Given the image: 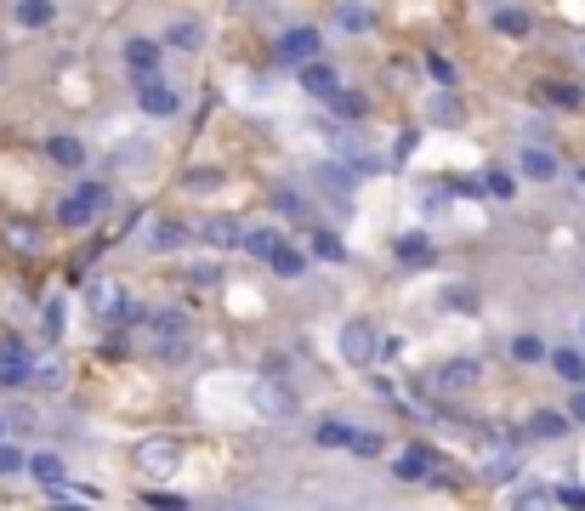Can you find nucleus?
Returning a JSON list of instances; mask_svg holds the SVG:
<instances>
[{
	"label": "nucleus",
	"instance_id": "16",
	"mask_svg": "<svg viewBox=\"0 0 585 511\" xmlns=\"http://www.w3.org/2000/svg\"><path fill=\"white\" fill-rule=\"evenodd\" d=\"M177 460H182V449L171 438H154V443H142V472H154V477H171L177 472Z\"/></svg>",
	"mask_w": 585,
	"mask_h": 511
},
{
	"label": "nucleus",
	"instance_id": "31",
	"mask_svg": "<svg viewBox=\"0 0 585 511\" xmlns=\"http://www.w3.org/2000/svg\"><path fill=\"white\" fill-rule=\"evenodd\" d=\"M267 267H273L279 279H302V273H307V256H302L296 245H279L273 256H267Z\"/></svg>",
	"mask_w": 585,
	"mask_h": 511
},
{
	"label": "nucleus",
	"instance_id": "23",
	"mask_svg": "<svg viewBox=\"0 0 585 511\" xmlns=\"http://www.w3.org/2000/svg\"><path fill=\"white\" fill-rule=\"evenodd\" d=\"M148 159H154V142H120V148H114V154H108V165H114V171H148Z\"/></svg>",
	"mask_w": 585,
	"mask_h": 511
},
{
	"label": "nucleus",
	"instance_id": "12",
	"mask_svg": "<svg viewBox=\"0 0 585 511\" xmlns=\"http://www.w3.org/2000/svg\"><path fill=\"white\" fill-rule=\"evenodd\" d=\"M256 409H262V415H279V421H290V415H296V392L284 387V381H256Z\"/></svg>",
	"mask_w": 585,
	"mask_h": 511
},
{
	"label": "nucleus",
	"instance_id": "22",
	"mask_svg": "<svg viewBox=\"0 0 585 511\" xmlns=\"http://www.w3.org/2000/svg\"><path fill=\"white\" fill-rule=\"evenodd\" d=\"M188 239H194V233H188V222H154V228H148V250H160V256L182 250Z\"/></svg>",
	"mask_w": 585,
	"mask_h": 511
},
{
	"label": "nucleus",
	"instance_id": "50",
	"mask_svg": "<svg viewBox=\"0 0 585 511\" xmlns=\"http://www.w3.org/2000/svg\"><path fill=\"white\" fill-rule=\"evenodd\" d=\"M580 341H585V313H580Z\"/></svg>",
	"mask_w": 585,
	"mask_h": 511
},
{
	"label": "nucleus",
	"instance_id": "51",
	"mask_svg": "<svg viewBox=\"0 0 585 511\" xmlns=\"http://www.w3.org/2000/svg\"><path fill=\"white\" fill-rule=\"evenodd\" d=\"M580 182H585V171H580Z\"/></svg>",
	"mask_w": 585,
	"mask_h": 511
},
{
	"label": "nucleus",
	"instance_id": "38",
	"mask_svg": "<svg viewBox=\"0 0 585 511\" xmlns=\"http://www.w3.org/2000/svg\"><path fill=\"white\" fill-rule=\"evenodd\" d=\"M483 194H489V199H512V194H517V177H512V171H495V165H489V171H483Z\"/></svg>",
	"mask_w": 585,
	"mask_h": 511
},
{
	"label": "nucleus",
	"instance_id": "47",
	"mask_svg": "<svg viewBox=\"0 0 585 511\" xmlns=\"http://www.w3.org/2000/svg\"><path fill=\"white\" fill-rule=\"evenodd\" d=\"M409 154H415V131H404V137H398V148H392V165H404Z\"/></svg>",
	"mask_w": 585,
	"mask_h": 511
},
{
	"label": "nucleus",
	"instance_id": "6",
	"mask_svg": "<svg viewBox=\"0 0 585 511\" xmlns=\"http://www.w3.org/2000/svg\"><path fill=\"white\" fill-rule=\"evenodd\" d=\"M131 86H137L142 120H177V114H182V97L165 86V74H154V80H131Z\"/></svg>",
	"mask_w": 585,
	"mask_h": 511
},
{
	"label": "nucleus",
	"instance_id": "35",
	"mask_svg": "<svg viewBox=\"0 0 585 511\" xmlns=\"http://www.w3.org/2000/svg\"><path fill=\"white\" fill-rule=\"evenodd\" d=\"M364 108H370V103H364L358 91H341L336 103H330V114H336L341 125H358V120H364Z\"/></svg>",
	"mask_w": 585,
	"mask_h": 511
},
{
	"label": "nucleus",
	"instance_id": "42",
	"mask_svg": "<svg viewBox=\"0 0 585 511\" xmlns=\"http://www.w3.org/2000/svg\"><path fill=\"white\" fill-rule=\"evenodd\" d=\"M40 330H46V341H52V347H57V341H63V301H46V313H40Z\"/></svg>",
	"mask_w": 585,
	"mask_h": 511
},
{
	"label": "nucleus",
	"instance_id": "21",
	"mask_svg": "<svg viewBox=\"0 0 585 511\" xmlns=\"http://www.w3.org/2000/svg\"><path fill=\"white\" fill-rule=\"evenodd\" d=\"M392 256L404 267H432V239H426V233H398V239H392Z\"/></svg>",
	"mask_w": 585,
	"mask_h": 511
},
{
	"label": "nucleus",
	"instance_id": "2",
	"mask_svg": "<svg viewBox=\"0 0 585 511\" xmlns=\"http://www.w3.org/2000/svg\"><path fill=\"white\" fill-rule=\"evenodd\" d=\"M108 205H114V188L108 182H80L63 205H57V222L63 228H91V222H103Z\"/></svg>",
	"mask_w": 585,
	"mask_h": 511
},
{
	"label": "nucleus",
	"instance_id": "48",
	"mask_svg": "<svg viewBox=\"0 0 585 511\" xmlns=\"http://www.w3.org/2000/svg\"><path fill=\"white\" fill-rule=\"evenodd\" d=\"M568 421H585V387H574V398H568Z\"/></svg>",
	"mask_w": 585,
	"mask_h": 511
},
{
	"label": "nucleus",
	"instance_id": "15",
	"mask_svg": "<svg viewBox=\"0 0 585 511\" xmlns=\"http://www.w3.org/2000/svg\"><path fill=\"white\" fill-rule=\"evenodd\" d=\"M125 290L120 284H91V296H86V307H91V318H103V324H120V313H125Z\"/></svg>",
	"mask_w": 585,
	"mask_h": 511
},
{
	"label": "nucleus",
	"instance_id": "52",
	"mask_svg": "<svg viewBox=\"0 0 585 511\" xmlns=\"http://www.w3.org/2000/svg\"><path fill=\"white\" fill-rule=\"evenodd\" d=\"M580 57H585V46H580Z\"/></svg>",
	"mask_w": 585,
	"mask_h": 511
},
{
	"label": "nucleus",
	"instance_id": "37",
	"mask_svg": "<svg viewBox=\"0 0 585 511\" xmlns=\"http://www.w3.org/2000/svg\"><path fill=\"white\" fill-rule=\"evenodd\" d=\"M512 511H557V494L551 489H523V494H512Z\"/></svg>",
	"mask_w": 585,
	"mask_h": 511
},
{
	"label": "nucleus",
	"instance_id": "24",
	"mask_svg": "<svg viewBox=\"0 0 585 511\" xmlns=\"http://www.w3.org/2000/svg\"><path fill=\"white\" fill-rule=\"evenodd\" d=\"M273 211L290 216V222H307V216H313V199H307L302 188H296V182H284L279 194H273Z\"/></svg>",
	"mask_w": 585,
	"mask_h": 511
},
{
	"label": "nucleus",
	"instance_id": "41",
	"mask_svg": "<svg viewBox=\"0 0 585 511\" xmlns=\"http://www.w3.org/2000/svg\"><path fill=\"white\" fill-rule=\"evenodd\" d=\"M381 449H387V438H381V432H370V426H358V438H353V449H347V455H358V460H375V455H381Z\"/></svg>",
	"mask_w": 585,
	"mask_h": 511
},
{
	"label": "nucleus",
	"instance_id": "10",
	"mask_svg": "<svg viewBox=\"0 0 585 511\" xmlns=\"http://www.w3.org/2000/svg\"><path fill=\"white\" fill-rule=\"evenodd\" d=\"M296 80H302V91H307V97H319V103H336V97H341V74H336V63H324V57H319V63H307Z\"/></svg>",
	"mask_w": 585,
	"mask_h": 511
},
{
	"label": "nucleus",
	"instance_id": "28",
	"mask_svg": "<svg viewBox=\"0 0 585 511\" xmlns=\"http://www.w3.org/2000/svg\"><path fill=\"white\" fill-rule=\"evenodd\" d=\"M551 370L563 375L568 387H585V353H574V347H551Z\"/></svg>",
	"mask_w": 585,
	"mask_h": 511
},
{
	"label": "nucleus",
	"instance_id": "40",
	"mask_svg": "<svg viewBox=\"0 0 585 511\" xmlns=\"http://www.w3.org/2000/svg\"><path fill=\"white\" fill-rule=\"evenodd\" d=\"M426 69H432V80H438L444 91H455V86H461V74H455V63H449L444 52H426Z\"/></svg>",
	"mask_w": 585,
	"mask_h": 511
},
{
	"label": "nucleus",
	"instance_id": "14",
	"mask_svg": "<svg viewBox=\"0 0 585 511\" xmlns=\"http://www.w3.org/2000/svg\"><path fill=\"white\" fill-rule=\"evenodd\" d=\"M517 171H523L529 182H557V171H563V165H557V154H551V148L529 142V148L517 154Z\"/></svg>",
	"mask_w": 585,
	"mask_h": 511
},
{
	"label": "nucleus",
	"instance_id": "1",
	"mask_svg": "<svg viewBox=\"0 0 585 511\" xmlns=\"http://www.w3.org/2000/svg\"><path fill=\"white\" fill-rule=\"evenodd\" d=\"M142 330H148V341H154V353H160V358H188L194 313H188V307H154Z\"/></svg>",
	"mask_w": 585,
	"mask_h": 511
},
{
	"label": "nucleus",
	"instance_id": "45",
	"mask_svg": "<svg viewBox=\"0 0 585 511\" xmlns=\"http://www.w3.org/2000/svg\"><path fill=\"white\" fill-rule=\"evenodd\" d=\"M546 97H551L557 108H580V97H585V91H580V86H546Z\"/></svg>",
	"mask_w": 585,
	"mask_h": 511
},
{
	"label": "nucleus",
	"instance_id": "39",
	"mask_svg": "<svg viewBox=\"0 0 585 511\" xmlns=\"http://www.w3.org/2000/svg\"><path fill=\"white\" fill-rule=\"evenodd\" d=\"M279 245H284V239H279L273 228H250V239H245V250L256 256V262H267V256H273Z\"/></svg>",
	"mask_w": 585,
	"mask_h": 511
},
{
	"label": "nucleus",
	"instance_id": "19",
	"mask_svg": "<svg viewBox=\"0 0 585 511\" xmlns=\"http://www.w3.org/2000/svg\"><path fill=\"white\" fill-rule=\"evenodd\" d=\"M165 46H171V52H199V46H205V23H199V18L165 23Z\"/></svg>",
	"mask_w": 585,
	"mask_h": 511
},
{
	"label": "nucleus",
	"instance_id": "20",
	"mask_svg": "<svg viewBox=\"0 0 585 511\" xmlns=\"http://www.w3.org/2000/svg\"><path fill=\"white\" fill-rule=\"evenodd\" d=\"M489 29H495V35H506V40H523L534 29V18L523 12V6H495V12H489Z\"/></svg>",
	"mask_w": 585,
	"mask_h": 511
},
{
	"label": "nucleus",
	"instance_id": "46",
	"mask_svg": "<svg viewBox=\"0 0 585 511\" xmlns=\"http://www.w3.org/2000/svg\"><path fill=\"white\" fill-rule=\"evenodd\" d=\"M557 494V506H568V511H585V489H574V483H563V489H551Z\"/></svg>",
	"mask_w": 585,
	"mask_h": 511
},
{
	"label": "nucleus",
	"instance_id": "11",
	"mask_svg": "<svg viewBox=\"0 0 585 511\" xmlns=\"http://www.w3.org/2000/svg\"><path fill=\"white\" fill-rule=\"evenodd\" d=\"M199 239H205V245H216V250H245L250 228L239 222V216H211V222L199 228Z\"/></svg>",
	"mask_w": 585,
	"mask_h": 511
},
{
	"label": "nucleus",
	"instance_id": "3",
	"mask_svg": "<svg viewBox=\"0 0 585 511\" xmlns=\"http://www.w3.org/2000/svg\"><path fill=\"white\" fill-rule=\"evenodd\" d=\"M336 347H341V358H347L353 370H370L375 358H381V330H375L370 318H347L341 335H336Z\"/></svg>",
	"mask_w": 585,
	"mask_h": 511
},
{
	"label": "nucleus",
	"instance_id": "32",
	"mask_svg": "<svg viewBox=\"0 0 585 511\" xmlns=\"http://www.w3.org/2000/svg\"><path fill=\"white\" fill-rule=\"evenodd\" d=\"M313 256H319V262H347V245H341V233L313 228Z\"/></svg>",
	"mask_w": 585,
	"mask_h": 511
},
{
	"label": "nucleus",
	"instance_id": "33",
	"mask_svg": "<svg viewBox=\"0 0 585 511\" xmlns=\"http://www.w3.org/2000/svg\"><path fill=\"white\" fill-rule=\"evenodd\" d=\"M512 358H517V364H546L551 347L540 341V335H517V341H512Z\"/></svg>",
	"mask_w": 585,
	"mask_h": 511
},
{
	"label": "nucleus",
	"instance_id": "44",
	"mask_svg": "<svg viewBox=\"0 0 585 511\" xmlns=\"http://www.w3.org/2000/svg\"><path fill=\"white\" fill-rule=\"evenodd\" d=\"M421 211L426 216H449V188H426V194H421Z\"/></svg>",
	"mask_w": 585,
	"mask_h": 511
},
{
	"label": "nucleus",
	"instance_id": "13",
	"mask_svg": "<svg viewBox=\"0 0 585 511\" xmlns=\"http://www.w3.org/2000/svg\"><path fill=\"white\" fill-rule=\"evenodd\" d=\"M46 159H52L57 171H86V142L57 131V137H46Z\"/></svg>",
	"mask_w": 585,
	"mask_h": 511
},
{
	"label": "nucleus",
	"instance_id": "7",
	"mask_svg": "<svg viewBox=\"0 0 585 511\" xmlns=\"http://www.w3.org/2000/svg\"><path fill=\"white\" fill-rule=\"evenodd\" d=\"M35 381V353L23 347V341H0V387L18 392Z\"/></svg>",
	"mask_w": 585,
	"mask_h": 511
},
{
	"label": "nucleus",
	"instance_id": "30",
	"mask_svg": "<svg viewBox=\"0 0 585 511\" xmlns=\"http://www.w3.org/2000/svg\"><path fill=\"white\" fill-rule=\"evenodd\" d=\"M336 29L341 35H364V29H370V6H364V0H341L336 6Z\"/></svg>",
	"mask_w": 585,
	"mask_h": 511
},
{
	"label": "nucleus",
	"instance_id": "8",
	"mask_svg": "<svg viewBox=\"0 0 585 511\" xmlns=\"http://www.w3.org/2000/svg\"><path fill=\"white\" fill-rule=\"evenodd\" d=\"M120 52H125V69H131V80H154V74H160V57H165V40L131 35Z\"/></svg>",
	"mask_w": 585,
	"mask_h": 511
},
{
	"label": "nucleus",
	"instance_id": "43",
	"mask_svg": "<svg viewBox=\"0 0 585 511\" xmlns=\"http://www.w3.org/2000/svg\"><path fill=\"white\" fill-rule=\"evenodd\" d=\"M12 472H29V455L18 443H0V477H12Z\"/></svg>",
	"mask_w": 585,
	"mask_h": 511
},
{
	"label": "nucleus",
	"instance_id": "18",
	"mask_svg": "<svg viewBox=\"0 0 585 511\" xmlns=\"http://www.w3.org/2000/svg\"><path fill=\"white\" fill-rule=\"evenodd\" d=\"M353 438H358V426L341 421V415H324V421L313 426V443H319V449H353Z\"/></svg>",
	"mask_w": 585,
	"mask_h": 511
},
{
	"label": "nucleus",
	"instance_id": "25",
	"mask_svg": "<svg viewBox=\"0 0 585 511\" xmlns=\"http://www.w3.org/2000/svg\"><path fill=\"white\" fill-rule=\"evenodd\" d=\"M29 477H35L40 489H63V483H69V466L57 455H29Z\"/></svg>",
	"mask_w": 585,
	"mask_h": 511
},
{
	"label": "nucleus",
	"instance_id": "34",
	"mask_svg": "<svg viewBox=\"0 0 585 511\" xmlns=\"http://www.w3.org/2000/svg\"><path fill=\"white\" fill-rule=\"evenodd\" d=\"M222 182H228V171H216V165H205V171H188V177H182V188H188V194H216Z\"/></svg>",
	"mask_w": 585,
	"mask_h": 511
},
{
	"label": "nucleus",
	"instance_id": "5",
	"mask_svg": "<svg viewBox=\"0 0 585 511\" xmlns=\"http://www.w3.org/2000/svg\"><path fill=\"white\" fill-rule=\"evenodd\" d=\"M324 52V35L313 23H296V29H284L279 35V63L284 69H307V63H319Z\"/></svg>",
	"mask_w": 585,
	"mask_h": 511
},
{
	"label": "nucleus",
	"instance_id": "36",
	"mask_svg": "<svg viewBox=\"0 0 585 511\" xmlns=\"http://www.w3.org/2000/svg\"><path fill=\"white\" fill-rule=\"evenodd\" d=\"M444 307L449 313H478V290L472 284H444Z\"/></svg>",
	"mask_w": 585,
	"mask_h": 511
},
{
	"label": "nucleus",
	"instance_id": "26",
	"mask_svg": "<svg viewBox=\"0 0 585 511\" xmlns=\"http://www.w3.org/2000/svg\"><path fill=\"white\" fill-rule=\"evenodd\" d=\"M529 438H540V443L568 438V415H557V409H534L529 415Z\"/></svg>",
	"mask_w": 585,
	"mask_h": 511
},
{
	"label": "nucleus",
	"instance_id": "27",
	"mask_svg": "<svg viewBox=\"0 0 585 511\" xmlns=\"http://www.w3.org/2000/svg\"><path fill=\"white\" fill-rule=\"evenodd\" d=\"M12 18H18L23 29H52L57 6H52V0H18V6H12Z\"/></svg>",
	"mask_w": 585,
	"mask_h": 511
},
{
	"label": "nucleus",
	"instance_id": "29",
	"mask_svg": "<svg viewBox=\"0 0 585 511\" xmlns=\"http://www.w3.org/2000/svg\"><path fill=\"white\" fill-rule=\"evenodd\" d=\"M0 233H6V245L23 250V256H35V250H40V228H35V222H18V216H6V228H0Z\"/></svg>",
	"mask_w": 585,
	"mask_h": 511
},
{
	"label": "nucleus",
	"instance_id": "17",
	"mask_svg": "<svg viewBox=\"0 0 585 511\" xmlns=\"http://www.w3.org/2000/svg\"><path fill=\"white\" fill-rule=\"evenodd\" d=\"M426 120L455 131V125H466V103L455 97V91H438V97H426Z\"/></svg>",
	"mask_w": 585,
	"mask_h": 511
},
{
	"label": "nucleus",
	"instance_id": "9",
	"mask_svg": "<svg viewBox=\"0 0 585 511\" xmlns=\"http://www.w3.org/2000/svg\"><path fill=\"white\" fill-rule=\"evenodd\" d=\"M478 358H449V364H438L432 370V392H466V387H478Z\"/></svg>",
	"mask_w": 585,
	"mask_h": 511
},
{
	"label": "nucleus",
	"instance_id": "49",
	"mask_svg": "<svg viewBox=\"0 0 585 511\" xmlns=\"http://www.w3.org/2000/svg\"><path fill=\"white\" fill-rule=\"evenodd\" d=\"M0 443H6V415H0Z\"/></svg>",
	"mask_w": 585,
	"mask_h": 511
},
{
	"label": "nucleus",
	"instance_id": "4",
	"mask_svg": "<svg viewBox=\"0 0 585 511\" xmlns=\"http://www.w3.org/2000/svg\"><path fill=\"white\" fill-rule=\"evenodd\" d=\"M392 472H398V483H438V489H449V466L426 443H409L404 455L392 460Z\"/></svg>",
	"mask_w": 585,
	"mask_h": 511
}]
</instances>
